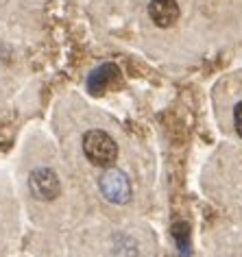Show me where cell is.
<instances>
[{
    "label": "cell",
    "instance_id": "6da1fadb",
    "mask_svg": "<svg viewBox=\"0 0 242 257\" xmlns=\"http://www.w3.org/2000/svg\"><path fill=\"white\" fill-rule=\"evenodd\" d=\"M83 153L94 166L109 168L118 159V144L113 142L109 133L100 131V128H92L83 136Z\"/></svg>",
    "mask_w": 242,
    "mask_h": 257
},
{
    "label": "cell",
    "instance_id": "52a82bcc",
    "mask_svg": "<svg viewBox=\"0 0 242 257\" xmlns=\"http://www.w3.org/2000/svg\"><path fill=\"white\" fill-rule=\"evenodd\" d=\"M233 124H235V131H238V136L242 138V100L233 107Z\"/></svg>",
    "mask_w": 242,
    "mask_h": 257
},
{
    "label": "cell",
    "instance_id": "3957f363",
    "mask_svg": "<svg viewBox=\"0 0 242 257\" xmlns=\"http://www.w3.org/2000/svg\"><path fill=\"white\" fill-rule=\"evenodd\" d=\"M29 188L33 192L35 198L40 201H53V198L59 196V179H57L55 170L50 168H37L31 172L29 177Z\"/></svg>",
    "mask_w": 242,
    "mask_h": 257
},
{
    "label": "cell",
    "instance_id": "5b68a950",
    "mask_svg": "<svg viewBox=\"0 0 242 257\" xmlns=\"http://www.w3.org/2000/svg\"><path fill=\"white\" fill-rule=\"evenodd\" d=\"M149 16L159 29H170L179 20L181 11L177 0H151L149 3Z\"/></svg>",
    "mask_w": 242,
    "mask_h": 257
},
{
    "label": "cell",
    "instance_id": "7a4b0ae2",
    "mask_svg": "<svg viewBox=\"0 0 242 257\" xmlns=\"http://www.w3.org/2000/svg\"><path fill=\"white\" fill-rule=\"evenodd\" d=\"M98 188L107 201L113 205H125L131 198V181L123 170L118 168H107L98 179Z\"/></svg>",
    "mask_w": 242,
    "mask_h": 257
},
{
    "label": "cell",
    "instance_id": "8992f818",
    "mask_svg": "<svg viewBox=\"0 0 242 257\" xmlns=\"http://www.w3.org/2000/svg\"><path fill=\"white\" fill-rule=\"evenodd\" d=\"M173 237L177 242V248H179L181 257H188L190 253V231L186 222H175L173 224Z\"/></svg>",
    "mask_w": 242,
    "mask_h": 257
},
{
    "label": "cell",
    "instance_id": "277c9868",
    "mask_svg": "<svg viewBox=\"0 0 242 257\" xmlns=\"http://www.w3.org/2000/svg\"><path fill=\"white\" fill-rule=\"evenodd\" d=\"M120 79V68L116 63H103L96 70H92L87 76V92L92 96H100L105 94L109 87H113Z\"/></svg>",
    "mask_w": 242,
    "mask_h": 257
}]
</instances>
